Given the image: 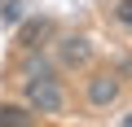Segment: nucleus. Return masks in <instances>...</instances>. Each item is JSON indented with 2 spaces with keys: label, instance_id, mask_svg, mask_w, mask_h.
<instances>
[{
  "label": "nucleus",
  "instance_id": "f257e3e1",
  "mask_svg": "<svg viewBox=\"0 0 132 127\" xmlns=\"http://www.w3.org/2000/svg\"><path fill=\"white\" fill-rule=\"evenodd\" d=\"M27 110H40V114H62L66 110V92L53 75H31L27 79Z\"/></svg>",
  "mask_w": 132,
  "mask_h": 127
},
{
  "label": "nucleus",
  "instance_id": "f03ea898",
  "mask_svg": "<svg viewBox=\"0 0 132 127\" xmlns=\"http://www.w3.org/2000/svg\"><path fill=\"white\" fill-rule=\"evenodd\" d=\"M57 53H62V61H66V66H88V57H93V44H88L84 35H66Z\"/></svg>",
  "mask_w": 132,
  "mask_h": 127
},
{
  "label": "nucleus",
  "instance_id": "7ed1b4c3",
  "mask_svg": "<svg viewBox=\"0 0 132 127\" xmlns=\"http://www.w3.org/2000/svg\"><path fill=\"white\" fill-rule=\"evenodd\" d=\"M119 96V79L114 75H97V79H88V101L93 105H110Z\"/></svg>",
  "mask_w": 132,
  "mask_h": 127
},
{
  "label": "nucleus",
  "instance_id": "20e7f679",
  "mask_svg": "<svg viewBox=\"0 0 132 127\" xmlns=\"http://www.w3.org/2000/svg\"><path fill=\"white\" fill-rule=\"evenodd\" d=\"M35 114L27 105H0V127H31Z\"/></svg>",
  "mask_w": 132,
  "mask_h": 127
},
{
  "label": "nucleus",
  "instance_id": "39448f33",
  "mask_svg": "<svg viewBox=\"0 0 132 127\" xmlns=\"http://www.w3.org/2000/svg\"><path fill=\"white\" fill-rule=\"evenodd\" d=\"M44 26H48L44 18H31V22H27V26L18 31V44H22V48H31V44H35V40L44 35Z\"/></svg>",
  "mask_w": 132,
  "mask_h": 127
},
{
  "label": "nucleus",
  "instance_id": "423d86ee",
  "mask_svg": "<svg viewBox=\"0 0 132 127\" xmlns=\"http://www.w3.org/2000/svg\"><path fill=\"white\" fill-rule=\"evenodd\" d=\"M114 18L123 26H132V0H119V5H114Z\"/></svg>",
  "mask_w": 132,
  "mask_h": 127
},
{
  "label": "nucleus",
  "instance_id": "0eeeda50",
  "mask_svg": "<svg viewBox=\"0 0 132 127\" xmlns=\"http://www.w3.org/2000/svg\"><path fill=\"white\" fill-rule=\"evenodd\" d=\"M119 127H132V114H123V118H119Z\"/></svg>",
  "mask_w": 132,
  "mask_h": 127
}]
</instances>
